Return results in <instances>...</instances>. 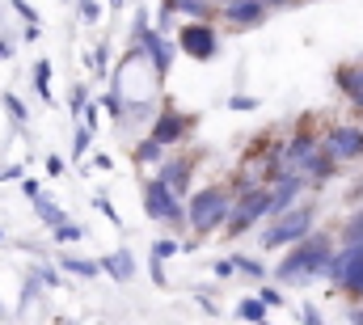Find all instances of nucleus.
<instances>
[{"label":"nucleus","mask_w":363,"mask_h":325,"mask_svg":"<svg viewBox=\"0 0 363 325\" xmlns=\"http://www.w3.org/2000/svg\"><path fill=\"white\" fill-rule=\"evenodd\" d=\"M325 266H330V241L325 237H300L296 249L283 258L279 279L296 283V279H308V275H325Z\"/></svg>","instance_id":"f257e3e1"},{"label":"nucleus","mask_w":363,"mask_h":325,"mask_svg":"<svg viewBox=\"0 0 363 325\" xmlns=\"http://www.w3.org/2000/svg\"><path fill=\"white\" fill-rule=\"evenodd\" d=\"M228 211H233V194L220 190V186H207V190H199V194L190 199L186 220H190V228L203 237V233H216V228L228 220Z\"/></svg>","instance_id":"f03ea898"},{"label":"nucleus","mask_w":363,"mask_h":325,"mask_svg":"<svg viewBox=\"0 0 363 325\" xmlns=\"http://www.w3.org/2000/svg\"><path fill=\"white\" fill-rule=\"evenodd\" d=\"M308 228H313V207H287V211H279V220L262 228V237L258 241L267 245V249H279V245H296L300 237H308Z\"/></svg>","instance_id":"7ed1b4c3"},{"label":"nucleus","mask_w":363,"mask_h":325,"mask_svg":"<svg viewBox=\"0 0 363 325\" xmlns=\"http://www.w3.org/2000/svg\"><path fill=\"white\" fill-rule=\"evenodd\" d=\"M262 216H271V190H267V186H254V190H245L241 199H233V211H228L224 228H228V237H237V233L254 228Z\"/></svg>","instance_id":"20e7f679"},{"label":"nucleus","mask_w":363,"mask_h":325,"mask_svg":"<svg viewBox=\"0 0 363 325\" xmlns=\"http://www.w3.org/2000/svg\"><path fill=\"white\" fill-rule=\"evenodd\" d=\"M325 275H330L338 287H347L351 296H363V241L359 245H347L342 253H330Z\"/></svg>","instance_id":"39448f33"},{"label":"nucleus","mask_w":363,"mask_h":325,"mask_svg":"<svg viewBox=\"0 0 363 325\" xmlns=\"http://www.w3.org/2000/svg\"><path fill=\"white\" fill-rule=\"evenodd\" d=\"M144 211L152 216V220H182V207H178V190L165 182V177H152L148 186H144Z\"/></svg>","instance_id":"423d86ee"},{"label":"nucleus","mask_w":363,"mask_h":325,"mask_svg":"<svg viewBox=\"0 0 363 325\" xmlns=\"http://www.w3.org/2000/svg\"><path fill=\"white\" fill-rule=\"evenodd\" d=\"M135 38H140V51H148V60H152V72H157V77H165V72L174 68V55H169V47H165V38H161L157 30H148V21H144V13L135 17Z\"/></svg>","instance_id":"0eeeda50"},{"label":"nucleus","mask_w":363,"mask_h":325,"mask_svg":"<svg viewBox=\"0 0 363 325\" xmlns=\"http://www.w3.org/2000/svg\"><path fill=\"white\" fill-rule=\"evenodd\" d=\"M178 38H182V51H186L190 60H211V55L220 51V38H216V30H211L207 21H190Z\"/></svg>","instance_id":"6e6552de"},{"label":"nucleus","mask_w":363,"mask_h":325,"mask_svg":"<svg viewBox=\"0 0 363 325\" xmlns=\"http://www.w3.org/2000/svg\"><path fill=\"white\" fill-rule=\"evenodd\" d=\"M325 153L334 161H355V157H363V131L359 127H334L325 136Z\"/></svg>","instance_id":"1a4fd4ad"},{"label":"nucleus","mask_w":363,"mask_h":325,"mask_svg":"<svg viewBox=\"0 0 363 325\" xmlns=\"http://www.w3.org/2000/svg\"><path fill=\"white\" fill-rule=\"evenodd\" d=\"M186 131H190V114H174V110L152 123V140L157 144H178Z\"/></svg>","instance_id":"9d476101"},{"label":"nucleus","mask_w":363,"mask_h":325,"mask_svg":"<svg viewBox=\"0 0 363 325\" xmlns=\"http://www.w3.org/2000/svg\"><path fill=\"white\" fill-rule=\"evenodd\" d=\"M224 17L233 26H258L267 17V0H228L224 4Z\"/></svg>","instance_id":"9b49d317"},{"label":"nucleus","mask_w":363,"mask_h":325,"mask_svg":"<svg viewBox=\"0 0 363 325\" xmlns=\"http://www.w3.org/2000/svg\"><path fill=\"white\" fill-rule=\"evenodd\" d=\"M101 270H110L114 279H131V275H135V262H131V253H127V249H114V253H106V258H101Z\"/></svg>","instance_id":"f8f14e48"},{"label":"nucleus","mask_w":363,"mask_h":325,"mask_svg":"<svg viewBox=\"0 0 363 325\" xmlns=\"http://www.w3.org/2000/svg\"><path fill=\"white\" fill-rule=\"evenodd\" d=\"M338 84L347 89V97H351L355 106H363V68H342V72H338Z\"/></svg>","instance_id":"ddd939ff"},{"label":"nucleus","mask_w":363,"mask_h":325,"mask_svg":"<svg viewBox=\"0 0 363 325\" xmlns=\"http://www.w3.org/2000/svg\"><path fill=\"white\" fill-rule=\"evenodd\" d=\"M161 177H165L174 190H186V182H190V161H169V165H161Z\"/></svg>","instance_id":"4468645a"},{"label":"nucleus","mask_w":363,"mask_h":325,"mask_svg":"<svg viewBox=\"0 0 363 325\" xmlns=\"http://www.w3.org/2000/svg\"><path fill=\"white\" fill-rule=\"evenodd\" d=\"M34 211H38V220H43V224H51V228L64 220V211H60L51 199H43V194H34Z\"/></svg>","instance_id":"2eb2a0df"},{"label":"nucleus","mask_w":363,"mask_h":325,"mask_svg":"<svg viewBox=\"0 0 363 325\" xmlns=\"http://www.w3.org/2000/svg\"><path fill=\"white\" fill-rule=\"evenodd\" d=\"M300 169H308L313 177H330V173H334V157H330V153H325V157H317V153H308V161L300 165Z\"/></svg>","instance_id":"dca6fc26"},{"label":"nucleus","mask_w":363,"mask_h":325,"mask_svg":"<svg viewBox=\"0 0 363 325\" xmlns=\"http://www.w3.org/2000/svg\"><path fill=\"white\" fill-rule=\"evenodd\" d=\"M34 89H38V97H47L51 101V64L43 60V64H34Z\"/></svg>","instance_id":"f3484780"},{"label":"nucleus","mask_w":363,"mask_h":325,"mask_svg":"<svg viewBox=\"0 0 363 325\" xmlns=\"http://www.w3.org/2000/svg\"><path fill=\"white\" fill-rule=\"evenodd\" d=\"M64 270H72V275H81V279H93V275L101 270V262H85V258H64Z\"/></svg>","instance_id":"a211bd4d"},{"label":"nucleus","mask_w":363,"mask_h":325,"mask_svg":"<svg viewBox=\"0 0 363 325\" xmlns=\"http://www.w3.org/2000/svg\"><path fill=\"white\" fill-rule=\"evenodd\" d=\"M241 317H245V321H262V317H267V300H262V296L241 300Z\"/></svg>","instance_id":"6ab92c4d"},{"label":"nucleus","mask_w":363,"mask_h":325,"mask_svg":"<svg viewBox=\"0 0 363 325\" xmlns=\"http://www.w3.org/2000/svg\"><path fill=\"white\" fill-rule=\"evenodd\" d=\"M81 237H85V228H81V224H72V220H60V224H55V241H60V245L81 241Z\"/></svg>","instance_id":"aec40b11"},{"label":"nucleus","mask_w":363,"mask_h":325,"mask_svg":"<svg viewBox=\"0 0 363 325\" xmlns=\"http://www.w3.org/2000/svg\"><path fill=\"white\" fill-rule=\"evenodd\" d=\"M161 148H165V144H157V140L148 136V140L135 148V161H157V157H161Z\"/></svg>","instance_id":"412c9836"},{"label":"nucleus","mask_w":363,"mask_h":325,"mask_svg":"<svg viewBox=\"0 0 363 325\" xmlns=\"http://www.w3.org/2000/svg\"><path fill=\"white\" fill-rule=\"evenodd\" d=\"M233 262V270H245V275H254V279H267V270L254 262V258H228Z\"/></svg>","instance_id":"4be33fe9"},{"label":"nucleus","mask_w":363,"mask_h":325,"mask_svg":"<svg viewBox=\"0 0 363 325\" xmlns=\"http://www.w3.org/2000/svg\"><path fill=\"white\" fill-rule=\"evenodd\" d=\"M342 237H347V245H359L363 241V211H355V220L342 228Z\"/></svg>","instance_id":"5701e85b"},{"label":"nucleus","mask_w":363,"mask_h":325,"mask_svg":"<svg viewBox=\"0 0 363 325\" xmlns=\"http://www.w3.org/2000/svg\"><path fill=\"white\" fill-rule=\"evenodd\" d=\"M89 144H93V127H81V131H77V140H72V153H77V157H85V153H89Z\"/></svg>","instance_id":"b1692460"},{"label":"nucleus","mask_w":363,"mask_h":325,"mask_svg":"<svg viewBox=\"0 0 363 325\" xmlns=\"http://www.w3.org/2000/svg\"><path fill=\"white\" fill-rule=\"evenodd\" d=\"M85 106H89V93H85V84H77L72 89V114H85Z\"/></svg>","instance_id":"393cba45"},{"label":"nucleus","mask_w":363,"mask_h":325,"mask_svg":"<svg viewBox=\"0 0 363 325\" xmlns=\"http://www.w3.org/2000/svg\"><path fill=\"white\" fill-rule=\"evenodd\" d=\"M4 110H9V114H13V119H17V123H26V106H21V101H17V97H13V93H9V97H4Z\"/></svg>","instance_id":"a878e982"},{"label":"nucleus","mask_w":363,"mask_h":325,"mask_svg":"<svg viewBox=\"0 0 363 325\" xmlns=\"http://www.w3.org/2000/svg\"><path fill=\"white\" fill-rule=\"evenodd\" d=\"M169 253H178V245H174V241H157V245H152V258H157V262H165Z\"/></svg>","instance_id":"bb28decb"},{"label":"nucleus","mask_w":363,"mask_h":325,"mask_svg":"<svg viewBox=\"0 0 363 325\" xmlns=\"http://www.w3.org/2000/svg\"><path fill=\"white\" fill-rule=\"evenodd\" d=\"M93 203H97V211H101V216H106V220H114V224H118V211H114V207H110V199H106V194H97V199H93Z\"/></svg>","instance_id":"cd10ccee"},{"label":"nucleus","mask_w":363,"mask_h":325,"mask_svg":"<svg viewBox=\"0 0 363 325\" xmlns=\"http://www.w3.org/2000/svg\"><path fill=\"white\" fill-rule=\"evenodd\" d=\"M81 17H85V21H97V17H101V9H97L93 0H81Z\"/></svg>","instance_id":"c85d7f7f"},{"label":"nucleus","mask_w":363,"mask_h":325,"mask_svg":"<svg viewBox=\"0 0 363 325\" xmlns=\"http://www.w3.org/2000/svg\"><path fill=\"white\" fill-rule=\"evenodd\" d=\"M13 9H17V13H21V17H26V21H30V26H38V17H34V9H30V4H26V0H13Z\"/></svg>","instance_id":"c756f323"},{"label":"nucleus","mask_w":363,"mask_h":325,"mask_svg":"<svg viewBox=\"0 0 363 325\" xmlns=\"http://www.w3.org/2000/svg\"><path fill=\"white\" fill-rule=\"evenodd\" d=\"M228 106H233V110H254V106H258V101H254V97H233V101H228Z\"/></svg>","instance_id":"7c9ffc66"},{"label":"nucleus","mask_w":363,"mask_h":325,"mask_svg":"<svg viewBox=\"0 0 363 325\" xmlns=\"http://www.w3.org/2000/svg\"><path fill=\"white\" fill-rule=\"evenodd\" d=\"M47 173L60 177V173H64V161H60V157H47Z\"/></svg>","instance_id":"2f4dec72"},{"label":"nucleus","mask_w":363,"mask_h":325,"mask_svg":"<svg viewBox=\"0 0 363 325\" xmlns=\"http://www.w3.org/2000/svg\"><path fill=\"white\" fill-rule=\"evenodd\" d=\"M9 55H13V47H9V43H0V60H9Z\"/></svg>","instance_id":"473e14b6"},{"label":"nucleus","mask_w":363,"mask_h":325,"mask_svg":"<svg viewBox=\"0 0 363 325\" xmlns=\"http://www.w3.org/2000/svg\"><path fill=\"white\" fill-rule=\"evenodd\" d=\"M267 4H287V0H267Z\"/></svg>","instance_id":"72a5a7b5"},{"label":"nucleus","mask_w":363,"mask_h":325,"mask_svg":"<svg viewBox=\"0 0 363 325\" xmlns=\"http://www.w3.org/2000/svg\"><path fill=\"white\" fill-rule=\"evenodd\" d=\"M355 321H363V309H359V313H355Z\"/></svg>","instance_id":"f704fd0d"},{"label":"nucleus","mask_w":363,"mask_h":325,"mask_svg":"<svg viewBox=\"0 0 363 325\" xmlns=\"http://www.w3.org/2000/svg\"><path fill=\"white\" fill-rule=\"evenodd\" d=\"M224 4H228V0H224Z\"/></svg>","instance_id":"c9c22d12"}]
</instances>
